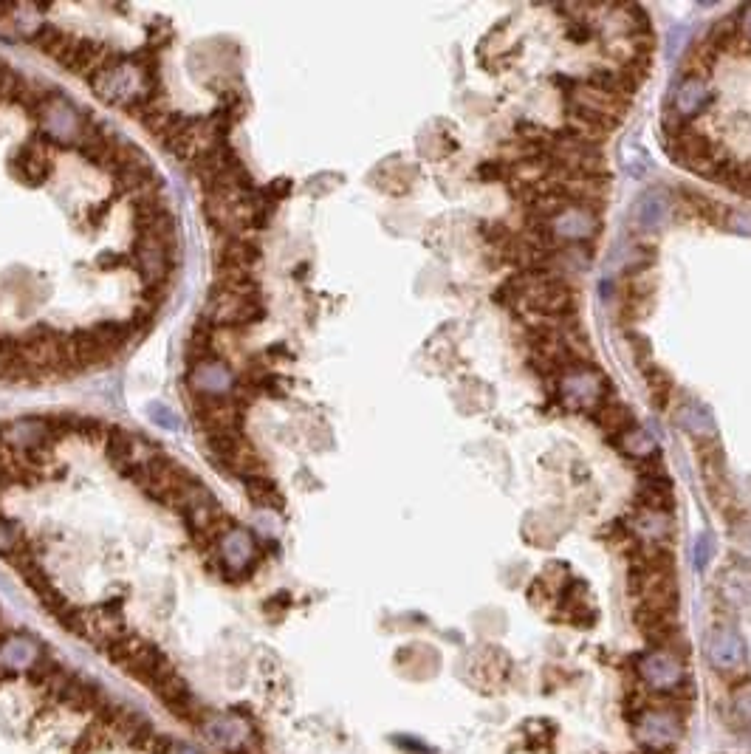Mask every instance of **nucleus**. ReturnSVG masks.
<instances>
[{
  "instance_id": "nucleus-1",
  "label": "nucleus",
  "mask_w": 751,
  "mask_h": 754,
  "mask_svg": "<svg viewBox=\"0 0 751 754\" xmlns=\"http://www.w3.org/2000/svg\"><path fill=\"white\" fill-rule=\"evenodd\" d=\"M94 88V94L108 105L133 111L136 105H142L144 99L156 94V77L153 71H144L142 65L133 60H116L108 68H102L94 80L88 82Z\"/></svg>"
},
{
  "instance_id": "nucleus-2",
  "label": "nucleus",
  "mask_w": 751,
  "mask_h": 754,
  "mask_svg": "<svg viewBox=\"0 0 751 754\" xmlns=\"http://www.w3.org/2000/svg\"><path fill=\"white\" fill-rule=\"evenodd\" d=\"M207 320L215 328H238V325H252L263 320V303L257 294L255 283H215L212 297H209Z\"/></svg>"
},
{
  "instance_id": "nucleus-3",
  "label": "nucleus",
  "mask_w": 751,
  "mask_h": 754,
  "mask_svg": "<svg viewBox=\"0 0 751 754\" xmlns=\"http://www.w3.org/2000/svg\"><path fill=\"white\" fill-rule=\"evenodd\" d=\"M684 732V721L678 706H672L667 698H661L658 704L644 706L636 721V740L644 749H656V752H670L678 743Z\"/></svg>"
},
{
  "instance_id": "nucleus-4",
  "label": "nucleus",
  "mask_w": 751,
  "mask_h": 754,
  "mask_svg": "<svg viewBox=\"0 0 751 754\" xmlns=\"http://www.w3.org/2000/svg\"><path fill=\"white\" fill-rule=\"evenodd\" d=\"M20 365L26 368V376H29V379L71 373V370H68V359H65L63 334L34 331L29 337L20 339Z\"/></svg>"
},
{
  "instance_id": "nucleus-5",
  "label": "nucleus",
  "mask_w": 751,
  "mask_h": 754,
  "mask_svg": "<svg viewBox=\"0 0 751 754\" xmlns=\"http://www.w3.org/2000/svg\"><path fill=\"white\" fill-rule=\"evenodd\" d=\"M105 444H108V461L122 472V478H133L142 466L161 455L159 447H153L142 435L122 430V427H108Z\"/></svg>"
},
{
  "instance_id": "nucleus-6",
  "label": "nucleus",
  "mask_w": 751,
  "mask_h": 754,
  "mask_svg": "<svg viewBox=\"0 0 751 754\" xmlns=\"http://www.w3.org/2000/svg\"><path fill=\"white\" fill-rule=\"evenodd\" d=\"M88 122L91 116L80 113L68 99H63L60 94H51L46 99V105L40 108V125H43V133L63 142V145H77L80 147L82 136L88 130Z\"/></svg>"
},
{
  "instance_id": "nucleus-7",
  "label": "nucleus",
  "mask_w": 751,
  "mask_h": 754,
  "mask_svg": "<svg viewBox=\"0 0 751 754\" xmlns=\"http://www.w3.org/2000/svg\"><path fill=\"white\" fill-rule=\"evenodd\" d=\"M133 260H136V269L142 274V280L147 283V297L159 294L170 283V277H173V249L170 246L153 241L147 235H139Z\"/></svg>"
},
{
  "instance_id": "nucleus-8",
  "label": "nucleus",
  "mask_w": 751,
  "mask_h": 754,
  "mask_svg": "<svg viewBox=\"0 0 751 754\" xmlns=\"http://www.w3.org/2000/svg\"><path fill=\"white\" fill-rule=\"evenodd\" d=\"M639 675L650 690L672 695L684 684V658L672 656L667 650H650L639 661Z\"/></svg>"
},
{
  "instance_id": "nucleus-9",
  "label": "nucleus",
  "mask_w": 751,
  "mask_h": 754,
  "mask_svg": "<svg viewBox=\"0 0 751 754\" xmlns=\"http://www.w3.org/2000/svg\"><path fill=\"white\" fill-rule=\"evenodd\" d=\"M560 393L571 410H593L596 404H602V399H605L608 382H605V376H599L596 370L582 365V368H576L562 376Z\"/></svg>"
},
{
  "instance_id": "nucleus-10",
  "label": "nucleus",
  "mask_w": 751,
  "mask_h": 754,
  "mask_svg": "<svg viewBox=\"0 0 751 754\" xmlns=\"http://www.w3.org/2000/svg\"><path fill=\"white\" fill-rule=\"evenodd\" d=\"M240 410L243 404L238 402L235 393L229 396H195V418L204 427V433H229L240 430Z\"/></svg>"
},
{
  "instance_id": "nucleus-11",
  "label": "nucleus",
  "mask_w": 751,
  "mask_h": 754,
  "mask_svg": "<svg viewBox=\"0 0 751 754\" xmlns=\"http://www.w3.org/2000/svg\"><path fill=\"white\" fill-rule=\"evenodd\" d=\"M706 656H709V664L720 675L729 678V675H735L737 670L746 667V644L732 627H715L709 633V642H706Z\"/></svg>"
},
{
  "instance_id": "nucleus-12",
  "label": "nucleus",
  "mask_w": 751,
  "mask_h": 754,
  "mask_svg": "<svg viewBox=\"0 0 751 754\" xmlns=\"http://www.w3.org/2000/svg\"><path fill=\"white\" fill-rule=\"evenodd\" d=\"M198 729L204 732V738L215 746H221L224 752H238L252 746L255 729L238 715H204V721L198 723Z\"/></svg>"
},
{
  "instance_id": "nucleus-13",
  "label": "nucleus",
  "mask_w": 751,
  "mask_h": 754,
  "mask_svg": "<svg viewBox=\"0 0 751 754\" xmlns=\"http://www.w3.org/2000/svg\"><path fill=\"white\" fill-rule=\"evenodd\" d=\"M712 102V85L706 77H687L675 82L670 94V111L681 119V122H689L695 119L698 113H704Z\"/></svg>"
},
{
  "instance_id": "nucleus-14",
  "label": "nucleus",
  "mask_w": 751,
  "mask_h": 754,
  "mask_svg": "<svg viewBox=\"0 0 751 754\" xmlns=\"http://www.w3.org/2000/svg\"><path fill=\"white\" fill-rule=\"evenodd\" d=\"M551 229V235L554 238H562V241H588L596 235V229H599V221H596V215H593V209L588 207H579V204H568V207L562 209L560 215L548 224Z\"/></svg>"
},
{
  "instance_id": "nucleus-15",
  "label": "nucleus",
  "mask_w": 751,
  "mask_h": 754,
  "mask_svg": "<svg viewBox=\"0 0 751 754\" xmlns=\"http://www.w3.org/2000/svg\"><path fill=\"white\" fill-rule=\"evenodd\" d=\"M187 382L201 396H229L235 390V376L221 359H209V362L192 365Z\"/></svg>"
},
{
  "instance_id": "nucleus-16",
  "label": "nucleus",
  "mask_w": 751,
  "mask_h": 754,
  "mask_svg": "<svg viewBox=\"0 0 751 754\" xmlns=\"http://www.w3.org/2000/svg\"><path fill=\"white\" fill-rule=\"evenodd\" d=\"M40 658V647L29 636H6L0 642V667L6 670H32V664Z\"/></svg>"
},
{
  "instance_id": "nucleus-17",
  "label": "nucleus",
  "mask_w": 751,
  "mask_h": 754,
  "mask_svg": "<svg viewBox=\"0 0 751 754\" xmlns=\"http://www.w3.org/2000/svg\"><path fill=\"white\" fill-rule=\"evenodd\" d=\"M215 257H218L221 269H249L252 272L260 252L249 238H224Z\"/></svg>"
},
{
  "instance_id": "nucleus-18",
  "label": "nucleus",
  "mask_w": 751,
  "mask_h": 754,
  "mask_svg": "<svg viewBox=\"0 0 751 754\" xmlns=\"http://www.w3.org/2000/svg\"><path fill=\"white\" fill-rule=\"evenodd\" d=\"M15 170L26 178V181L40 184V181H46V178L51 176V156H48L46 147L32 142V145H26L17 153Z\"/></svg>"
},
{
  "instance_id": "nucleus-19",
  "label": "nucleus",
  "mask_w": 751,
  "mask_h": 754,
  "mask_svg": "<svg viewBox=\"0 0 751 754\" xmlns=\"http://www.w3.org/2000/svg\"><path fill=\"white\" fill-rule=\"evenodd\" d=\"M593 418L596 424L610 435H622L633 427V413L630 407L622 402H602L593 407Z\"/></svg>"
},
{
  "instance_id": "nucleus-20",
  "label": "nucleus",
  "mask_w": 751,
  "mask_h": 754,
  "mask_svg": "<svg viewBox=\"0 0 751 754\" xmlns=\"http://www.w3.org/2000/svg\"><path fill=\"white\" fill-rule=\"evenodd\" d=\"M636 531L641 534L644 543H653V546H661L667 537H670V517L667 512H653V509H641L639 517H636Z\"/></svg>"
},
{
  "instance_id": "nucleus-21",
  "label": "nucleus",
  "mask_w": 751,
  "mask_h": 754,
  "mask_svg": "<svg viewBox=\"0 0 751 754\" xmlns=\"http://www.w3.org/2000/svg\"><path fill=\"white\" fill-rule=\"evenodd\" d=\"M667 212H670V195H667V190H650V193H644L639 204V224L644 229H658V226L664 224Z\"/></svg>"
},
{
  "instance_id": "nucleus-22",
  "label": "nucleus",
  "mask_w": 751,
  "mask_h": 754,
  "mask_svg": "<svg viewBox=\"0 0 751 754\" xmlns=\"http://www.w3.org/2000/svg\"><path fill=\"white\" fill-rule=\"evenodd\" d=\"M678 424L692 435H701V438H715V421H712V413L706 410L704 404L689 402L678 410Z\"/></svg>"
},
{
  "instance_id": "nucleus-23",
  "label": "nucleus",
  "mask_w": 751,
  "mask_h": 754,
  "mask_svg": "<svg viewBox=\"0 0 751 754\" xmlns=\"http://www.w3.org/2000/svg\"><path fill=\"white\" fill-rule=\"evenodd\" d=\"M641 509H653V512H667L672 506V489L664 475L658 478H644L639 486Z\"/></svg>"
},
{
  "instance_id": "nucleus-24",
  "label": "nucleus",
  "mask_w": 751,
  "mask_h": 754,
  "mask_svg": "<svg viewBox=\"0 0 751 754\" xmlns=\"http://www.w3.org/2000/svg\"><path fill=\"white\" fill-rule=\"evenodd\" d=\"M243 489L249 492V498L257 509H280L283 506V495L277 492V486L269 475H260L252 481H243Z\"/></svg>"
},
{
  "instance_id": "nucleus-25",
  "label": "nucleus",
  "mask_w": 751,
  "mask_h": 754,
  "mask_svg": "<svg viewBox=\"0 0 751 754\" xmlns=\"http://www.w3.org/2000/svg\"><path fill=\"white\" fill-rule=\"evenodd\" d=\"M616 444L622 447V452L633 455V458H639V461H644V458H653V452H656V441L644 433L641 427H630L627 433L616 435Z\"/></svg>"
},
{
  "instance_id": "nucleus-26",
  "label": "nucleus",
  "mask_w": 751,
  "mask_h": 754,
  "mask_svg": "<svg viewBox=\"0 0 751 754\" xmlns=\"http://www.w3.org/2000/svg\"><path fill=\"white\" fill-rule=\"evenodd\" d=\"M729 706H732V723L737 729H751V684L735 687Z\"/></svg>"
},
{
  "instance_id": "nucleus-27",
  "label": "nucleus",
  "mask_w": 751,
  "mask_h": 754,
  "mask_svg": "<svg viewBox=\"0 0 751 754\" xmlns=\"http://www.w3.org/2000/svg\"><path fill=\"white\" fill-rule=\"evenodd\" d=\"M23 546V537H20V529L17 523H12L9 517H0V554H15L17 548Z\"/></svg>"
},
{
  "instance_id": "nucleus-28",
  "label": "nucleus",
  "mask_w": 751,
  "mask_h": 754,
  "mask_svg": "<svg viewBox=\"0 0 751 754\" xmlns=\"http://www.w3.org/2000/svg\"><path fill=\"white\" fill-rule=\"evenodd\" d=\"M647 382H650V396H653V402L661 407V404L667 402V396H670V379H667L661 370H650V373H647Z\"/></svg>"
},
{
  "instance_id": "nucleus-29",
  "label": "nucleus",
  "mask_w": 751,
  "mask_h": 754,
  "mask_svg": "<svg viewBox=\"0 0 751 754\" xmlns=\"http://www.w3.org/2000/svg\"><path fill=\"white\" fill-rule=\"evenodd\" d=\"M735 26H737V37H740V43H746V46L751 49V3L737 12Z\"/></svg>"
},
{
  "instance_id": "nucleus-30",
  "label": "nucleus",
  "mask_w": 751,
  "mask_h": 754,
  "mask_svg": "<svg viewBox=\"0 0 751 754\" xmlns=\"http://www.w3.org/2000/svg\"><path fill=\"white\" fill-rule=\"evenodd\" d=\"M712 557V537L709 534H701L698 537V548H695V562H698V568H704L706 562Z\"/></svg>"
},
{
  "instance_id": "nucleus-31",
  "label": "nucleus",
  "mask_w": 751,
  "mask_h": 754,
  "mask_svg": "<svg viewBox=\"0 0 751 754\" xmlns=\"http://www.w3.org/2000/svg\"><path fill=\"white\" fill-rule=\"evenodd\" d=\"M729 226H732L735 232L751 235V215H746V212H732V215H729Z\"/></svg>"
},
{
  "instance_id": "nucleus-32",
  "label": "nucleus",
  "mask_w": 751,
  "mask_h": 754,
  "mask_svg": "<svg viewBox=\"0 0 751 754\" xmlns=\"http://www.w3.org/2000/svg\"><path fill=\"white\" fill-rule=\"evenodd\" d=\"M150 416H153V418H159V421H164V424H173V418H170V413H164V410H161V407H159V410H153V413H150Z\"/></svg>"
},
{
  "instance_id": "nucleus-33",
  "label": "nucleus",
  "mask_w": 751,
  "mask_h": 754,
  "mask_svg": "<svg viewBox=\"0 0 751 754\" xmlns=\"http://www.w3.org/2000/svg\"><path fill=\"white\" fill-rule=\"evenodd\" d=\"M167 754H198L192 746H173Z\"/></svg>"
},
{
  "instance_id": "nucleus-34",
  "label": "nucleus",
  "mask_w": 751,
  "mask_h": 754,
  "mask_svg": "<svg viewBox=\"0 0 751 754\" xmlns=\"http://www.w3.org/2000/svg\"><path fill=\"white\" fill-rule=\"evenodd\" d=\"M639 754H670V752H656V749H644V752H639Z\"/></svg>"
},
{
  "instance_id": "nucleus-35",
  "label": "nucleus",
  "mask_w": 751,
  "mask_h": 754,
  "mask_svg": "<svg viewBox=\"0 0 751 754\" xmlns=\"http://www.w3.org/2000/svg\"><path fill=\"white\" fill-rule=\"evenodd\" d=\"M0 475H3V472H0Z\"/></svg>"
}]
</instances>
